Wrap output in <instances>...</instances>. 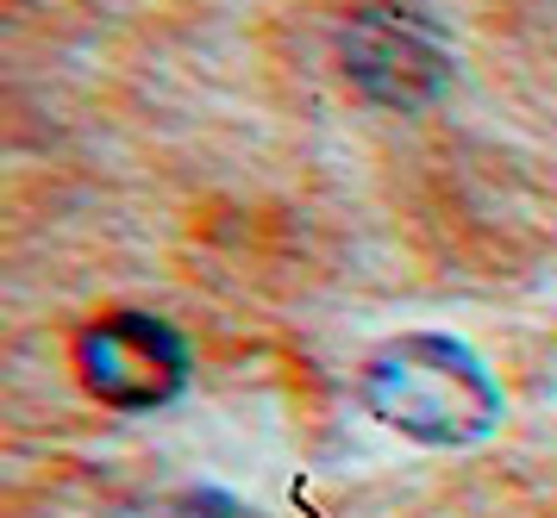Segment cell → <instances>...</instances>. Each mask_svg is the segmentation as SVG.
I'll return each mask as SVG.
<instances>
[{
	"mask_svg": "<svg viewBox=\"0 0 557 518\" xmlns=\"http://www.w3.org/2000/svg\"><path fill=\"white\" fill-rule=\"evenodd\" d=\"M76 363L88 375V388L107 400V406H126V413H145V406H163L170 394H182L188 381V350L163 319L151 313H107L82 331Z\"/></svg>",
	"mask_w": 557,
	"mask_h": 518,
	"instance_id": "3957f363",
	"label": "cell"
},
{
	"mask_svg": "<svg viewBox=\"0 0 557 518\" xmlns=\"http://www.w3.org/2000/svg\"><path fill=\"white\" fill-rule=\"evenodd\" d=\"M338 63L351 75V88L376 106H426L451 81V50L438 38L426 13H413L401 0H370L345 20Z\"/></svg>",
	"mask_w": 557,
	"mask_h": 518,
	"instance_id": "7a4b0ae2",
	"label": "cell"
},
{
	"mask_svg": "<svg viewBox=\"0 0 557 518\" xmlns=\"http://www.w3.org/2000/svg\"><path fill=\"white\" fill-rule=\"evenodd\" d=\"M363 406L413 444H476L502 413V394L457 338H395L363 363Z\"/></svg>",
	"mask_w": 557,
	"mask_h": 518,
	"instance_id": "6da1fadb",
	"label": "cell"
}]
</instances>
